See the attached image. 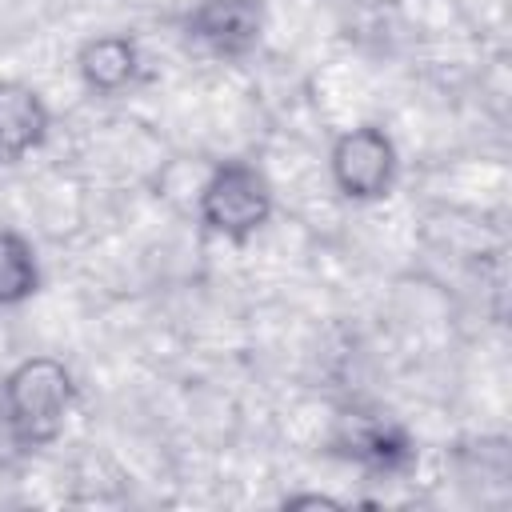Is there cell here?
Instances as JSON below:
<instances>
[{
    "label": "cell",
    "instance_id": "5b68a950",
    "mask_svg": "<svg viewBox=\"0 0 512 512\" xmlns=\"http://www.w3.org/2000/svg\"><path fill=\"white\" fill-rule=\"evenodd\" d=\"M48 108L36 88L20 80H0V156L16 160L44 144L48 136Z\"/></svg>",
    "mask_w": 512,
    "mask_h": 512
},
{
    "label": "cell",
    "instance_id": "3957f363",
    "mask_svg": "<svg viewBox=\"0 0 512 512\" xmlns=\"http://www.w3.org/2000/svg\"><path fill=\"white\" fill-rule=\"evenodd\" d=\"M328 168H332V184L340 188V196L356 204L380 200L396 184V144L376 124L348 128L336 136L328 152Z\"/></svg>",
    "mask_w": 512,
    "mask_h": 512
},
{
    "label": "cell",
    "instance_id": "52a82bcc",
    "mask_svg": "<svg viewBox=\"0 0 512 512\" xmlns=\"http://www.w3.org/2000/svg\"><path fill=\"white\" fill-rule=\"evenodd\" d=\"M40 288V260L28 236L0 228V304H20Z\"/></svg>",
    "mask_w": 512,
    "mask_h": 512
},
{
    "label": "cell",
    "instance_id": "7a4b0ae2",
    "mask_svg": "<svg viewBox=\"0 0 512 512\" xmlns=\"http://www.w3.org/2000/svg\"><path fill=\"white\" fill-rule=\"evenodd\" d=\"M196 212L208 232H216L224 240H248L272 216V184L256 164L224 160L200 184Z\"/></svg>",
    "mask_w": 512,
    "mask_h": 512
},
{
    "label": "cell",
    "instance_id": "8992f818",
    "mask_svg": "<svg viewBox=\"0 0 512 512\" xmlns=\"http://www.w3.org/2000/svg\"><path fill=\"white\" fill-rule=\"evenodd\" d=\"M136 68H140V52L120 32H104V36L84 40L80 56H76V72H80V80L92 92H120V88H128L136 80Z\"/></svg>",
    "mask_w": 512,
    "mask_h": 512
},
{
    "label": "cell",
    "instance_id": "277c9868",
    "mask_svg": "<svg viewBox=\"0 0 512 512\" xmlns=\"http://www.w3.org/2000/svg\"><path fill=\"white\" fill-rule=\"evenodd\" d=\"M188 40L216 56H240L260 40L264 12L260 0H200L188 12Z\"/></svg>",
    "mask_w": 512,
    "mask_h": 512
},
{
    "label": "cell",
    "instance_id": "6da1fadb",
    "mask_svg": "<svg viewBox=\"0 0 512 512\" xmlns=\"http://www.w3.org/2000/svg\"><path fill=\"white\" fill-rule=\"evenodd\" d=\"M72 372L52 356L20 360L0 388L4 420L20 444H48L60 436L72 408Z\"/></svg>",
    "mask_w": 512,
    "mask_h": 512
}]
</instances>
